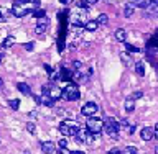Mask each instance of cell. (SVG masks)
Returning <instances> with one entry per match:
<instances>
[{
    "label": "cell",
    "instance_id": "52a82bcc",
    "mask_svg": "<svg viewBox=\"0 0 158 154\" xmlns=\"http://www.w3.org/2000/svg\"><path fill=\"white\" fill-rule=\"evenodd\" d=\"M96 138V135H92L91 131H89V128H79V131H77V135H76V140L79 143H89L91 140H94Z\"/></svg>",
    "mask_w": 158,
    "mask_h": 154
},
{
    "label": "cell",
    "instance_id": "ac0fdd59",
    "mask_svg": "<svg viewBox=\"0 0 158 154\" xmlns=\"http://www.w3.org/2000/svg\"><path fill=\"white\" fill-rule=\"evenodd\" d=\"M120 61H122L123 64H125V66H130V64H132V57H130V54L125 53V51L120 53Z\"/></svg>",
    "mask_w": 158,
    "mask_h": 154
},
{
    "label": "cell",
    "instance_id": "f546056e",
    "mask_svg": "<svg viewBox=\"0 0 158 154\" xmlns=\"http://www.w3.org/2000/svg\"><path fill=\"white\" fill-rule=\"evenodd\" d=\"M33 48H35L33 43H27V44H25V49H27V51H33Z\"/></svg>",
    "mask_w": 158,
    "mask_h": 154
},
{
    "label": "cell",
    "instance_id": "ab89813d",
    "mask_svg": "<svg viewBox=\"0 0 158 154\" xmlns=\"http://www.w3.org/2000/svg\"><path fill=\"white\" fill-rule=\"evenodd\" d=\"M73 154H86V152H82V151H73Z\"/></svg>",
    "mask_w": 158,
    "mask_h": 154
},
{
    "label": "cell",
    "instance_id": "1f68e13d",
    "mask_svg": "<svg viewBox=\"0 0 158 154\" xmlns=\"http://www.w3.org/2000/svg\"><path fill=\"white\" fill-rule=\"evenodd\" d=\"M58 154H73V152H71V151H68L66 148H61V149H59V152H58Z\"/></svg>",
    "mask_w": 158,
    "mask_h": 154
},
{
    "label": "cell",
    "instance_id": "4dcf8cb0",
    "mask_svg": "<svg viewBox=\"0 0 158 154\" xmlns=\"http://www.w3.org/2000/svg\"><path fill=\"white\" fill-rule=\"evenodd\" d=\"M59 148H68V141L66 140H59Z\"/></svg>",
    "mask_w": 158,
    "mask_h": 154
},
{
    "label": "cell",
    "instance_id": "8992f818",
    "mask_svg": "<svg viewBox=\"0 0 158 154\" xmlns=\"http://www.w3.org/2000/svg\"><path fill=\"white\" fill-rule=\"evenodd\" d=\"M86 126L89 128V131L92 133V135H96V138L101 135V131L104 130V121H101L99 118H87V123H86Z\"/></svg>",
    "mask_w": 158,
    "mask_h": 154
},
{
    "label": "cell",
    "instance_id": "ee69618b",
    "mask_svg": "<svg viewBox=\"0 0 158 154\" xmlns=\"http://www.w3.org/2000/svg\"><path fill=\"white\" fill-rule=\"evenodd\" d=\"M155 151H156V154H158V146H156V149H155Z\"/></svg>",
    "mask_w": 158,
    "mask_h": 154
},
{
    "label": "cell",
    "instance_id": "cb8c5ba5",
    "mask_svg": "<svg viewBox=\"0 0 158 154\" xmlns=\"http://www.w3.org/2000/svg\"><path fill=\"white\" fill-rule=\"evenodd\" d=\"M122 154H138V149L135 146H127L125 149L122 151Z\"/></svg>",
    "mask_w": 158,
    "mask_h": 154
},
{
    "label": "cell",
    "instance_id": "9a60e30c",
    "mask_svg": "<svg viewBox=\"0 0 158 154\" xmlns=\"http://www.w3.org/2000/svg\"><path fill=\"white\" fill-rule=\"evenodd\" d=\"M99 26V23H97V20H87L86 25H84V28L87 30V31H96Z\"/></svg>",
    "mask_w": 158,
    "mask_h": 154
},
{
    "label": "cell",
    "instance_id": "7bdbcfd3",
    "mask_svg": "<svg viewBox=\"0 0 158 154\" xmlns=\"http://www.w3.org/2000/svg\"><path fill=\"white\" fill-rule=\"evenodd\" d=\"M0 56H2V57H3V53H2V49H0Z\"/></svg>",
    "mask_w": 158,
    "mask_h": 154
},
{
    "label": "cell",
    "instance_id": "bcb514c9",
    "mask_svg": "<svg viewBox=\"0 0 158 154\" xmlns=\"http://www.w3.org/2000/svg\"><path fill=\"white\" fill-rule=\"evenodd\" d=\"M156 38H158V31H156Z\"/></svg>",
    "mask_w": 158,
    "mask_h": 154
},
{
    "label": "cell",
    "instance_id": "8fae6325",
    "mask_svg": "<svg viewBox=\"0 0 158 154\" xmlns=\"http://www.w3.org/2000/svg\"><path fill=\"white\" fill-rule=\"evenodd\" d=\"M145 12L148 15H152V17H158V2L156 0H150V2H148Z\"/></svg>",
    "mask_w": 158,
    "mask_h": 154
},
{
    "label": "cell",
    "instance_id": "44dd1931",
    "mask_svg": "<svg viewBox=\"0 0 158 154\" xmlns=\"http://www.w3.org/2000/svg\"><path fill=\"white\" fill-rule=\"evenodd\" d=\"M13 43H15V38L13 36H7L3 39V43H2V48H12Z\"/></svg>",
    "mask_w": 158,
    "mask_h": 154
},
{
    "label": "cell",
    "instance_id": "d6986e66",
    "mask_svg": "<svg viewBox=\"0 0 158 154\" xmlns=\"http://www.w3.org/2000/svg\"><path fill=\"white\" fill-rule=\"evenodd\" d=\"M133 7H135L133 3H127V5H125V8H123V15H125L127 18H128V17H132V15H133V10H135Z\"/></svg>",
    "mask_w": 158,
    "mask_h": 154
},
{
    "label": "cell",
    "instance_id": "b9f144b4",
    "mask_svg": "<svg viewBox=\"0 0 158 154\" xmlns=\"http://www.w3.org/2000/svg\"><path fill=\"white\" fill-rule=\"evenodd\" d=\"M2 87H3V81L0 79V90H2Z\"/></svg>",
    "mask_w": 158,
    "mask_h": 154
},
{
    "label": "cell",
    "instance_id": "74e56055",
    "mask_svg": "<svg viewBox=\"0 0 158 154\" xmlns=\"http://www.w3.org/2000/svg\"><path fill=\"white\" fill-rule=\"evenodd\" d=\"M59 2H61V3H64V5H69V3L73 2V0H59Z\"/></svg>",
    "mask_w": 158,
    "mask_h": 154
},
{
    "label": "cell",
    "instance_id": "484cf974",
    "mask_svg": "<svg viewBox=\"0 0 158 154\" xmlns=\"http://www.w3.org/2000/svg\"><path fill=\"white\" fill-rule=\"evenodd\" d=\"M8 105H10V108H13V110H18V107H20V100H17V98H12V100L8 102Z\"/></svg>",
    "mask_w": 158,
    "mask_h": 154
},
{
    "label": "cell",
    "instance_id": "9c48e42d",
    "mask_svg": "<svg viewBox=\"0 0 158 154\" xmlns=\"http://www.w3.org/2000/svg\"><path fill=\"white\" fill-rule=\"evenodd\" d=\"M48 26H49V20H48L46 17L38 18V23H36V28H35V33H36V34H43L44 31H46Z\"/></svg>",
    "mask_w": 158,
    "mask_h": 154
},
{
    "label": "cell",
    "instance_id": "f1b7e54d",
    "mask_svg": "<svg viewBox=\"0 0 158 154\" xmlns=\"http://www.w3.org/2000/svg\"><path fill=\"white\" fill-rule=\"evenodd\" d=\"M73 67H74V71H79V69L82 67V62L81 61H74L73 62Z\"/></svg>",
    "mask_w": 158,
    "mask_h": 154
},
{
    "label": "cell",
    "instance_id": "f35d334b",
    "mask_svg": "<svg viewBox=\"0 0 158 154\" xmlns=\"http://www.w3.org/2000/svg\"><path fill=\"white\" fill-rule=\"evenodd\" d=\"M86 2H87L89 5H94V3H97V2H99V0H86Z\"/></svg>",
    "mask_w": 158,
    "mask_h": 154
},
{
    "label": "cell",
    "instance_id": "ba28073f",
    "mask_svg": "<svg viewBox=\"0 0 158 154\" xmlns=\"http://www.w3.org/2000/svg\"><path fill=\"white\" fill-rule=\"evenodd\" d=\"M97 112H99V107H97V103H94V102H87L86 105H82V108H81V113L87 118L94 116Z\"/></svg>",
    "mask_w": 158,
    "mask_h": 154
},
{
    "label": "cell",
    "instance_id": "277c9868",
    "mask_svg": "<svg viewBox=\"0 0 158 154\" xmlns=\"http://www.w3.org/2000/svg\"><path fill=\"white\" fill-rule=\"evenodd\" d=\"M104 130L107 131V135L110 136L112 140H117L118 130H120V123H118L115 118H106V120H104Z\"/></svg>",
    "mask_w": 158,
    "mask_h": 154
},
{
    "label": "cell",
    "instance_id": "8d00e7d4",
    "mask_svg": "<svg viewBox=\"0 0 158 154\" xmlns=\"http://www.w3.org/2000/svg\"><path fill=\"white\" fill-rule=\"evenodd\" d=\"M153 131H155V138H156V140H158V123H156V125H155V130H153Z\"/></svg>",
    "mask_w": 158,
    "mask_h": 154
},
{
    "label": "cell",
    "instance_id": "603a6c76",
    "mask_svg": "<svg viewBox=\"0 0 158 154\" xmlns=\"http://www.w3.org/2000/svg\"><path fill=\"white\" fill-rule=\"evenodd\" d=\"M97 23H99V25H107V23H109V17H107L106 13H101V15L97 17Z\"/></svg>",
    "mask_w": 158,
    "mask_h": 154
},
{
    "label": "cell",
    "instance_id": "60d3db41",
    "mask_svg": "<svg viewBox=\"0 0 158 154\" xmlns=\"http://www.w3.org/2000/svg\"><path fill=\"white\" fill-rule=\"evenodd\" d=\"M3 20L5 18H3V15H2V10H0V22H3Z\"/></svg>",
    "mask_w": 158,
    "mask_h": 154
},
{
    "label": "cell",
    "instance_id": "83f0119b",
    "mask_svg": "<svg viewBox=\"0 0 158 154\" xmlns=\"http://www.w3.org/2000/svg\"><path fill=\"white\" fill-rule=\"evenodd\" d=\"M27 130H28V133H33L35 135V133H36V125L30 121V123H27Z\"/></svg>",
    "mask_w": 158,
    "mask_h": 154
},
{
    "label": "cell",
    "instance_id": "ffe728a7",
    "mask_svg": "<svg viewBox=\"0 0 158 154\" xmlns=\"http://www.w3.org/2000/svg\"><path fill=\"white\" fill-rule=\"evenodd\" d=\"M135 71H137V74H138L140 77L145 76V66H143V62H142V61H138V62L135 64Z\"/></svg>",
    "mask_w": 158,
    "mask_h": 154
},
{
    "label": "cell",
    "instance_id": "6da1fadb",
    "mask_svg": "<svg viewBox=\"0 0 158 154\" xmlns=\"http://www.w3.org/2000/svg\"><path fill=\"white\" fill-rule=\"evenodd\" d=\"M79 128L81 126H79L77 121H74V120H64V121L59 123V131H61L64 136H76Z\"/></svg>",
    "mask_w": 158,
    "mask_h": 154
},
{
    "label": "cell",
    "instance_id": "e575fe53",
    "mask_svg": "<svg viewBox=\"0 0 158 154\" xmlns=\"http://www.w3.org/2000/svg\"><path fill=\"white\" fill-rule=\"evenodd\" d=\"M30 2H31V3H33L35 7H36V8L40 7V0H30Z\"/></svg>",
    "mask_w": 158,
    "mask_h": 154
},
{
    "label": "cell",
    "instance_id": "e0dca14e",
    "mask_svg": "<svg viewBox=\"0 0 158 154\" xmlns=\"http://www.w3.org/2000/svg\"><path fill=\"white\" fill-rule=\"evenodd\" d=\"M123 107H125L127 112H133V108H135V98H127L125 103H123Z\"/></svg>",
    "mask_w": 158,
    "mask_h": 154
},
{
    "label": "cell",
    "instance_id": "3957f363",
    "mask_svg": "<svg viewBox=\"0 0 158 154\" xmlns=\"http://www.w3.org/2000/svg\"><path fill=\"white\" fill-rule=\"evenodd\" d=\"M63 97L69 102H74V100H79L81 93H79V87L76 82H68L66 87L63 89Z\"/></svg>",
    "mask_w": 158,
    "mask_h": 154
},
{
    "label": "cell",
    "instance_id": "2e32d148",
    "mask_svg": "<svg viewBox=\"0 0 158 154\" xmlns=\"http://www.w3.org/2000/svg\"><path fill=\"white\" fill-rule=\"evenodd\" d=\"M115 39H117V41H122V43H125V39H127V31H125V30L118 28L117 31H115Z\"/></svg>",
    "mask_w": 158,
    "mask_h": 154
},
{
    "label": "cell",
    "instance_id": "5b68a950",
    "mask_svg": "<svg viewBox=\"0 0 158 154\" xmlns=\"http://www.w3.org/2000/svg\"><path fill=\"white\" fill-rule=\"evenodd\" d=\"M41 93H48L53 100H59L63 97V89L58 87L56 84H46V85H43Z\"/></svg>",
    "mask_w": 158,
    "mask_h": 154
},
{
    "label": "cell",
    "instance_id": "4fadbf2b",
    "mask_svg": "<svg viewBox=\"0 0 158 154\" xmlns=\"http://www.w3.org/2000/svg\"><path fill=\"white\" fill-rule=\"evenodd\" d=\"M54 102H56V100H53V98L49 97L48 93H41V97H40V103H41V105L53 107V105H54Z\"/></svg>",
    "mask_w": 158,
    "mask_h": 154
},
{
    "label": "cell",
    "instance_id": "7c38bea8",
    "mask_svg": "<svg viewBox=\"0 0 158 154\" xmlns=\"http://www.w3.org/2000/svg\"><path fill=\"white\" fill-rule=\"evenodd\" d=\"M41 151L44 154H54V151H56V146H54L53 141H43L41 143Z\"/></svg>",
    "mask_w": 158,
    "mask_h": 154
},
{
    "label": "cell",
    "instance_id": "5bb4252c",
    "mask_svg": "<svg viewBox=\"0 0 158 154\" xmlns=\"http://www.w3.org/2000/svg\"><path fill=\"white\" fill-rule=\"evenodd\" d=\"M17 89L20 92L23 93V95H31V89H30V85L28 84H25V82H20L18 85H17Z\"/></svg>",
    "mask_w": 158,
    "mask_h": 154
},
{
    "label": "cell",
    "instance_id": "f6af8a7d",
    "mask_svg": "<svg viewBox=\"0 0 158 154\" xmlns=\"http://www.w3.org/2000/svg\"><path fill=\"white\" fill-rule=\"evenodd\" d=\"M2 59H3V57H2V56H0V62H2Z\"/></svg>",
    "mask_w": 158,
    "mask_h": 154
},
{
    "label": "cell",
    "instance_id": "d590c367",
    "mask_svg": "<svg viewBox=\"0 0 158 154\" xmlns=\"http://www.w3.org/2000/svg\"><path fill=\"white\" fill-rule=\"evenodd\" d=\"M109 154H122V152L118 151V149H110V151H109Z\"/></svg>",
    "mask_w": 158,
    "mask_h": 154
},
{
    "label": "cell",
    "instance_id": "7402d4cb",
    "mask_svg": "<svg viewBox=\"0 0 158 154\" xmlns=\"http://www.w3.org/2000/svg\"><path fill=\"white\" fill-rule=\"evenodd\" d=\"M148 2H150V0H133L132 3L135 5V7H138V8H147Z\"/></svg>",
    "mask_w": 158,
    "mask_h": 154
},
{
    "label": "cell",
    "instance_id": "d4e9b609",
    "mask_svg": "<svg viewBox=\"0 0 158 154\" xmlns=\"http://www.w3.org/2000/svg\"><path fill=\"white\" fill-rule=\"evenodd\" d=\"M44 15L46 13H44V10H41V8H35L33 10V17L35 18H41V17H44Z\"/></svg>",
    "mask_w": 158,
    "mask_h": 154
},
{
    "label": "cell",
    "instance_id": "7a4b0ae2",
    "mask_svg": "<svg viewBox=\"0 0 158 154\" xmlns=\"http://www.w3.org/2000/svg\"><path fill=\"white\" fill-rule=\"evenodd\" d=\"M36 8L31 2H27V3H13V7H12V15H15V17H18V18H22L25 17V15H28V13H33V10Z\"/></svg>",
    "mask_w": 158,
    "mask_h": 154
},
{
    "label": "cell",
    "instance_id": "30bf717a",
    "mask_svg": "<svg viewBox=\"0 0 158 154\" xmlns=\"http://www.w3.org/2000/svg\"><path fill=\"white\" fill-rule=\"evenodd\" d=\"M140 138L143 141H152V138H155V131H153L150 126H145V128H142V131H140Z\"/></svg>",
    "mask_w": 158,
    "mask_h": 154
},
{
    "label": "cell",
    "instance_id": "d6a6232c",
    "mask_svg": "<svg viewBox=\"0 0 158 154\" xmlns=\"http://www.w3.org/2000/svg\"><path fill=\"white\" fill-rule=\"evenodd\" d=\"M143 95V93L140 92V90H138V92H135V93H133V95H132V98H140Z\"/></svg>",
    "mask_w": 158,
    "mask_h": 154
},
{
    "label": "cell",
    "instance_id": "836d02e7",
    "mask_svg": "<svg viewBox=\"0 0 158 154\" xmlns=\"http://www.w3.org/2000/svg\"><path fill=\"white\" fill-rule=\"evenodd\" d=\"M44 71H46V72H49V74H51V72H53V69H51V67H49V66H48V64H44Z\"/></svg>",
    "mask_w": 158,
    "mask_h": 154
},
{
    "label": "cell",
    "instance_id": "4316f807",
    "mask_svg": "<svg viewBox=\"0 0 158 154\" xmlns=\"http://www.w3.org/2000/svg\"><path fill=\"white\" fill-rule=\"evenodd\" d=\"M125 49H127V51H130V53H138V51H140L137 46H133V44H130V43H125Z\"/></svg>",
    "mask_w": 158,
    "mask_h": 154
}]
</instances>
